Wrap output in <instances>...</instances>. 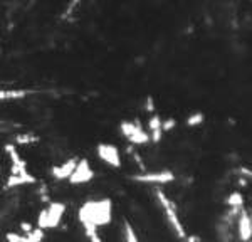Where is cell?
<instances>
[{
  "mask_svg": "<svg viewBox=\"0 0 252 242\" xmlns=\"http://www.w3.org/2000/svg\"><path fill=\"white\" fill-rule=\"evenodd\" d=\"M25 237L19 232H7L5 234V242H24Z\"/></svg>",
  "mask_w": 252,
  "mask_h": 242,
  "instance_id": "obj_17",
  "label": "cell"
},
{
  "mask_svg": "<svg viewBox=\"0 0 252 242\" xmlns=\"http://www.w3.org/2000/svg\"><path fill=\"white\" fill-rule=\"evenodd\" d=\"M29 94L25 89H0V101L7 100H22Z\"/></svg>",
  "mask_w": 252,
  "mask_h": 242,
  "instance_id": "obj_12",
  "label": "cell"
},
{
  "mask_svg": "<svg viewBox=\"0 0 252 242\" xmlns=\"http://www.w3.org/2000/svg\"><path fill=\"white\" fill-rule=\"evenodd\" d=\"M133 180L141 182V183H170L175 180V175L171 172H153V173H141V175H133Z\"/></svg>",
  "mask_w": 252,
  "mask_h": 242,
  "instance_id": "obj_8",
  "label": "cell"
},
{
  "mask_svg": "<svg viewBox=\"0 0 252 242\" xmlns=\"http://www.w3.org/2000/svg\"><path fill=\"white\" fill-rule=\"evenodd\" d=\"M175 124H177V123H175V120H173V118H168V120H165V121H163V123H162V130H163V133H167V131H171V130H173V128H175Z\"/></svg>",
  "mask_w": 252,
  "mask_h": 242,
  "instance_id": "obj_18",
  "label": "cell"
},
{
  "mask_svg": "<svg viewBox=\"0 0 252 242\" xmlns=\"http://www.w3.org/2000/svg\"><path fill=\"white\" fill-rule=\"evenodd\" d=\"M204 120H205L204 113L197 111V113H193V115H190L189 118H187V126H198L200 123H204Z\"/></svg>",
  "mask_w": 252,
  "mask_h": 242,
  "instance_id": "obj_14",
  "label": "cell"
},
{
  "mask_svg": "<svg viewBox=\"0 0 252 242\" xmlns=\"http://www.w3.org/2000/svg\"><path fill=\"white\" fill-rule=\"evenodd\" d=\"M156 197H158L160 202H162V207H163V212H165V219H167L168 225L171 227V230H173L180 239H185L187 237L185 227H183L180 217H178V212H177V209H175V205L168 200V197L163 194L162 190H156Z\"/></svg>",
  "mask_w": 252,
  "mask_h": 242,
  "instance_id": "obj_3",
  "label": "cell"
},
{
  "mask_svg": "<svg viewBox=\"0 0 252 242\" xmlns=\"http://www.w3.org/2000/svg\"><path fill=\"white\" fill-rule=\"evenodd\" d=\"M19 229L22 230V236H29L30 232H32L34 230V227H32V224H29V222H21V225H19Z\"/></svg>",
  "mask_w": 252,
  "mask_h": 242,
  "instance_id": "obj_19",
  "label": "cell"
},
{
  "mask_svg": "<svg viewBox=\"0 0 252 242\" xmlns=\"http://www.w3.org/2000/svg\"><path fill=\"white\" fill-rule=\"evenodd\" d=\"M79 222L83 224L84 229H96L98 227H105L111 222L113 219V203L109 199L103 200H93V202H86L79 209Z\"/></svg>",
  "mask_w": 252,
  "mask_h": 242,
  "instance_id": "obj_1",
  "label": "cell"
},
{
  "mask_svg": "<svg viewBox=\"0 0 252 242\" xmlns=\"http://www.w3.org/2000/svg\"><path fill=\"white\" fill-rule=\"evenodd\" d=\"M66 203L63 202H51L45 209H42L39 212V217H37V229L41 230H51L56 229L61 224L64 214H66Z\"/></svg>",
  "mask_w": 252,
  "mask_h": 242,
  "instance_id": "obj_2",
  "label": "cell"
},
{
  "mask_svg": "<svg viewBox=\"0 0 252 242\" xmlns=\"http://www.w3.org/2000/svg\"><path fill=\"white\" fill-rule=\"evenodd\" d=\"M36 182V177L32 173H29L27 170L22 173H10L9 180H7V188H14V187H22V185H29Z\"/></svg>",
  "mask_w": 252,
  "mask_h": 242,
  "instance_id": "obj_10",
  "label": "cell"
},
{
  "mask_svg": "<svg viewBox=\"0 0 252 242\" xmlns=\"http://www.w3.org/2000/svg\"><path fill=\"white\" fill-rule=\"evenodd\" d=\"M96 155L103 163L113 166V168H120L121 166V153L118 146L111 145V143H99L96 146Z\"/></svg>",
  "mask_w": 252,
  "mask_h": 242,
  "instance_id": "obj_5",
  "label": "cell"
},
{
  "mask_svg": "<svg viewBox=\"0 0 252 242\" xmlns=\"http://www.w3.org/2000/svg\"><path fill=\"white\" fill-rule=\"evenodd\" d=\"M237 236L240 242H249L252 239V221L246 209L237 214Z\"/></svg>",
  "mask_w": 252,
  "mask_h": 242,
  "instance_id": "obj_7",
  "label": "cell"
},
{
  "mask_svg": "<svg viewBox=\"0 0 252 242\" xmlns=\"http://www.w3.org/2000/svg\"><path fill=\"white\" fill-rule=\"evenodd\" d=\"M147 111H150V113L155 111V101H153V98H151V96L147 98Z\"/></svg>",
  "mask_w": 252,
  "mask_h": 242,
  "instance_id": "obj_20",
  "label": "cell"
},
{
  "mask_svg": "<svg viewBox=\"0 0 252 242\" xmlns=\"http://www.w3.org/2000/svg\"><path fill=\"white\" fill-rule=\"evenodd\" d=\"M36 136L32 135H15V143L19 145H25V143H30V141H36Z\"/></svg>",
  "mask_w": 252,
  "mask_h": 242,
  "instance_id": "obj_16",
  "label": "cell"
},
{
  "mask_svg": "<svg viewBox=\"0 0 252 242\" xmlns=\"http://www.w3.org/2000/svg\"><path fill=\"white\" fill-rule=\"evenodd\" d=\"M162 123H163V120L160 118L158 115H151V118L150 121H148V128H150V141H153V143H158L160 140H162V136H163V130H162Z\"/></svg>",
  "mask_w": 252,
  "mask_h": 242,
  "instance_id": "obj_11",
  "label": "cell"
},
{
  "mask_svg": "<svg viewBox=\"0 0 252 242\" xmlns=\"http://www.w3.org/2000/svg\"><path fill=\"white\" fill-rule=\"evenodd\" d=\"M125 241L126 242H140L138 236H136L135 229L131 227V224H129L128 221L125 222Z\"/></svg>",
  "mask_w": 252,
  "mask_h": 242,
  "instance_id": "obj_13",
  "label": "cell"
},
{
  "mask_svg": "<svg viewBox=\"0 0 252 242\" xmlns=\"http://www.w3.org/2000/svg\"><path fill=\"white\" fill-rule=\"evenodd\" d=\"M94 179V170L91 168V163L83 158V160H78V165H76L74 172L71 173L69 182L71 185H84L89 183L91 180Z\"/></svg>",
  "mask_w": 252,
  "mask_h": 242,
  "instance_id": "obj_6",
  "label": "cell"
},
{
  "mask_svg": "<svg viewBox=\"0 0 252 242\" xmlns=\"http://www.w3.org/2000/svg\"><path fill=\"white\" fill-rule=\"evenodd\" d=\"M76 165H78V158L66 160L64 163H61L52 168V177H54L56 180H69V177H71V173L74 172Z\"/></svg>",
  "mask_w": 252,
  "mask_h": 242,
  "instance_id": "obj_9",
  "label": "cell"
},
{
  "mask_svg": "<svg viewBox=\"0 0 252 242\" xmlns=\"http://www.w3.org/2000/svg\"><path fill=\"white\" fill-rule=\"evenodd\" d=\"M120 130L131 145L141 146V145L150 143V135H148L147 131L141 128V124L136 123V121H121Z\"/></svg>",
  "mask_w": 252,
  "mask_h": 242,
  "instance_id": "obj_4",
  "label": "cell"
},
{
  "mask_svg": "<svg viewBox=\"0 0 252 242\" xmlns=\"http://www.w3.org/2000/svg\"><path fill=\"white\" fill-rule=\"evenodd\" d=\"M42 239H44V230L34 229L29 236H25L24 242H42Z\"/></svg>",
  "mask_w": 252,
  "mask_h": 242,
  "instance_id": "obj_15",
  "label": "cell"
}]
</instances>
